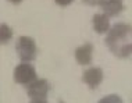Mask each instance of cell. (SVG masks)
Listing matches in <instances>:
<instances>
[{
  "instance_id": "3",
  "label": "cell",
  "mask_w": 132,
  "mask_h": 103,
  "mask_svg": "<svg viewBox=\"0 0 132 103\" xmlns=\"http://www.w3.org/2000/svg\"><path fill=\"white\" fill-rule=\"evenodd\" d=\"M50 92V84L45 78H36L27 88V93L32 100H46Z\"/></svg>"
},
{
  "instance_id": "2",
  "label": "cell",
  "mask_w": 132,
  "mask_h": 103,
  "mask_svg": "<svg viewBox=\"0 0 132 103\" xmlns=\"http://www.w3.org/2000/svg\"><path fill=\"white\" fill-rule=\"evenodd\" d=\"M15 50L18 57L25 63H31L32 60L36 57V43L29 36H20L15 45Z\"/></svg>"
},
{
  "instance_id": "5",
  "label": "cell",
  "mask_w": 132,
  "mask_h": 103,
  "mask_svg": "<svg viewBox=\"0 0 132 103\" xmlns=\"http://www.w3.org/2000/svg\"><path fill=\"white\" fill-rule=\"evenodd\" d=\"M82 81L88 85L90 89H95L103 81V70L100 67H92L84 71L82 74Z\"/></svg>"
},
{
  "instance_id": "6",
  "label": "cell",
  "mask_w": 132,
  "mask_h": 103,
  "mask_svg": "<svg viewBox=\"0 0 132 103\" xmlns=\"http://www.w3.org/2000/svg\"><path fill=\"white\" fill-rule=\"evenodd\" d=\"M92 53H93V45L92 43H85L75 49V60L78 64L81 66H88L92 61Z\"/></svg>"
},
{
  "instance_id": "7",
  "label": "cell",
  "mask_w": 132,
  "mask_h": 103,
  "mask_svg": "<svg viewBox=\"0 0 132 103\" xmlns=\"http://www.w3.org/2000/svg\"><path fill=\"white\" fill-rule=\"evenodd\" d=\"M100 6H102V10L104 11V14L109 17H116L121 11H124L122 0H103V3Z\"/></svg>"
},
{
  "instance_id": "12",
  "label": "cell",
  "mask_w": 132,
  "mask_h": 103,
  "mask_svg": "<svg viewBox=\"0 0 132 103\" xmlns=\"http://www.w3.org/2000/svg\"><path fill=\"white\" fill-rule=\"evenodd\" d=\"M54 2H56V4H59L61 7H65V6H70L74 0H54Z\"/></svg>"
},
{
  "instance_id": "15",
  "label": "cell",
  "mask_w": 132,
  "mask_h": 103,
  "mask_svg": "<svg viewBox=\"0 0 132 103\" xmlns=\"http://www.w3.org/2000/svg\"><path fill=\"white\" fill-rule=\"evenodd\" d=\"M59 103H64V102H59Z\"/></svg>"
},
{
  "instance_id": "10",
  "label": "cell",
  "mask_w": 132,
  "mask_h": 103,
  "mask_svg": "<svg viewBox=\"0 0 132 103\" xmlns=\"http://www.w3.org/2000/svg\"><path fill=\"white\" fill-rule=\"evenodd\" d=\"M97 103H124V102L118 95H107V96H103Z\"/></svg>"
},
{
  "instance_id": "1",
  "label": "cell",
  "mask_w": 132,
  "mask_h": 103,
  "mask_svg": "<svg viewBox=\"0 0 132 103\" xmlns=\"http://www.w3.org/2000/svg\"><path fill=\"white\" fill-rule=\"evenodd\" d=\"M132 27L125 22H118L110 28L106 36V45L116 57L125 59L132 52Z\"/></svg>"
},
{
  "instance_id": "13",
  "label": "cell",
  "mask_w": 132,
  "mask_h": 103,
  "mask_svg": "<svg viewBox=\"0 0 132 103\" xmlns=\"http://www.w3.org/2000/svg\"><path fill=\"white\" fill-rule=\"evenodd\" d=\"M10 3H13V4H20L21 2H22V0H9Z\"/></svg>"
},
{
  "instance_id": "11",
  "label": "cell",
  "mask_w": 132,
  "mask_h": 103,
  "mask_svg": "<svg viewBox=\"0 0 132 103\" xmlns=\"http://www.w3.org/2000/svg\"><path fill=\"white\" fill-rule=\"evenodd\" d=\"M82 2L88 6H100L103 3V0H82Z\"/></svg>"
},
{
  "instance_id": "9",
  "label": "cell",
  "mask_w": 132,
  "mask_h": 103,
  "mask_svg": "<svg viewBox=\"0 0 132 103\" xmlns=\"http://www.w3.org/2000/svg\"><path fill=\"white\" fill-rule=\"evenodd\" d=\"M11 38H13V29L7 24H2L0 25V42H2V45H6Z\"/></svg>"
},
{
  "instance_id": "4",
  "label": "cell",
  "mask_w": 132,
  "mask_h": 103,
  "mask_svg": "<svg viewBox=\"0 0 132 103\" xmlns=\"http://www.w3.org/2000/svg\"><path fill=\"white\" fill-rule=\"evenodd\" d=\"M36 71H35L34 66L31 63H20L14 70V81L21 85H29L36 80Z\"/></svg>"
},
{
  "instance_id": "8",
  "label": "cell",
  "mask_w": 132,
  "mask_h": 103,
  "mask_svg": "<svg viewBox=\"0 0 132 103\" xmlns=\"http://www.w3.org/2000/svg\"><path fill=\"white\" fill-rule=\"evenodd\" d=\"M110 17L103 14H95L93 18H92V25H93V29L97 34H106L110 31Z\"/></svg>"
},
{
  "instance_id": "14",
  "label": "cell",
  "mask_w": 132,
  "mask_h": 103,
  "mask_svg": "<svg viewBox=\"0 0 132 103\" xmlns=\"http://www.w3.org/2000/svg\"><path fill=\"white\" fill-rule=\"evenodd\" d=\"M31 103H47L46 100H32Z\"/></svg>"
}]
</instances>
